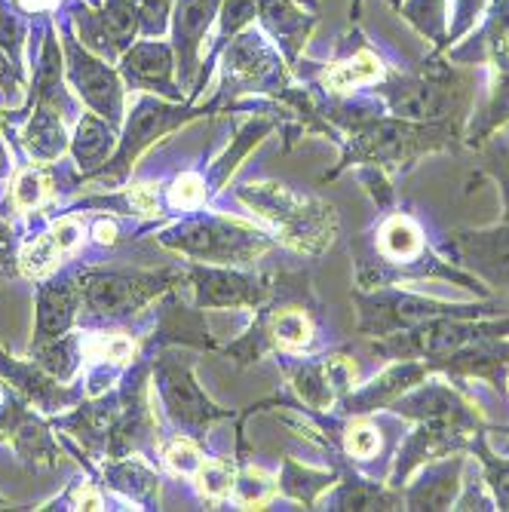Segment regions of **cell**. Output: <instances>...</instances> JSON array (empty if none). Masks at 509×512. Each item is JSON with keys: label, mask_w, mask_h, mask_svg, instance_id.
I'll list each match as a JSON object with an SVG mask.
<instances>
[{"label": "cell", "mask_w": 509, "mask_h": 512, "mask_svg": "<svg viewBox=\"0 0 509 512\" xmlns=\"http://www.w3.org/2000/svg\"><path fill=\"white\" fill-rule=\"evenodd\" d=\"M0 378H7L28 399V405L50 417L62 414L65 408H74L86 396L83 387H68L46 368H40L34 359H16L4 347H0Z\"/></svg>", "instance_id": "26"}, {"label": "cell", "mask_w": 509, "mask_h": 512, "mask_svg": "<svg viewBox=\"0 0 509 512\" xmlns=\"http://www.w3.org/2000/svg\"><path fill=\"white\" fill-rule=\"evenodd\" d=\"M181 273V286L191 289V304L200 310H255L276 283V273H249L243 267L203 261L181 264Z\"/></svg>", "instance_id": "14"}, {"label": "cell", "mask_w": 509, "mask_h": 512, "mask_svg": "<svg viewBox=\"0 0 509 512\" xmlns=\"http://www.w3.org/2000/svg\"><path fill=\"white\" fill-rule=\"evenodd\" d=\"M13 7L25 16H53L59 10V0H13Z\"/></svg>", "instance_id": "53"}, {"label": "cell", "mask_w": 509, "mask_h": 512, "mask_svg": "<svg viewBox=\"0 0 509 512\" xmlns=\"http://www.w3.org/2000/svg\"><path fill=\"white\" fill-rule=\"evenodd\" d=\"M322 111L341 129V163L322 175V181H335L347 169L372 172L381 178H396L408 172L427 154H445L464 145V126L457 123H421L393 117L378 99H350L329 96L322 99Z\"/></svg>", "instance_id": "1"}, {"label": "cell", "mask_w": 509, "mask_h": 512, "mask_svg": "<svg viewBox=\"0 0 509 512\" xmlns=\"http://www.w3.org/2000/svg\"><path fill=\"white\" fill-rule=\"evenodd\" d=\"M0 506H7V497H0Z\"/></svg>", "instance_id": "57"}, {"label": "cell", "mask_w": 509, "mask_h": 512, "mask_svg": "<svg viewBox=\"0 0 509 512\" xmlns=\"http://www.w3.org/2000/svg\"><path fill=\"white\" fill-rule=\"evenodd\" d=\"M163 200H166V209H172V212H200L212 200L206 175H200V172H178L166 184Z\"/></svg>", "instance_id": "43"}, {"label": "cell", "mask_w": 509, "mask_h": 512, "mask_svg": "<svg viewBox=\"0 0 509 512\" xmlns=\"http://www.w3.org/2000/svg\"><path fill=\"white\" fill-rule=\"evenodd\" d=\"M430 375H436L430 359H393L390 368H384L375 381L362 387H353V393L338 405V414L353 417V414H378L387 411L399 396L424 384Z\"/></svg>", "instance_id": "25"}, {"label": "cell", "mask_w": 509, "mask_h": 512, "mask_svg": "<svg viewBox=\"0 0 509 512\" xmlns=\"http://www.w3.org/2000/svg\"><path fill=\"white\" fill-rule=\"evenodd\" d=\"M473 439H476V433L451 427V424H418L408 436H402V442L393 454V467L387 473V482L402 491V485L418 473L424 463L448 457L454 451H470Z\"/></svg>", "instance_id": "24"}, {"label": "cell", "mask_w": 509, "mask_h": 512, "mask_svg": "<svg viewBox=\"0 0 509 512\" xmlns=\"http://www.w3.org/2000/svg\"><path fill=\"white\" fill-rule=\"evenodd\" d=\"M479 160H482V175H488L500 191V203H503L500 221H509V138L491 135L479 148Z\"/></svg>", "instance_id": "44"}, {"label": "cell", "mask_w": 509, "mask_h": 512, "mask_svg": "<svg viewBox=\"0 0 509 512\" xmlns=\"http://www.w3.org/2000/svg\"><path fill=\"white\" fill-rule=\"evenodd\" d=\"M25 117V111H7V108H0V132H13L16 120Z\"/></svg>", "instance_id": "54"}, {"label": "cell", "mask_w": 509, "mask_h": 512, "mask_svg": "<svg viewBox=\"0 0 509 512\" xmlns=\"http://www.w3.org/2000/svg\"><path fill=\"white\" fill-rule=\"evenodd\" d=\"M62 503H68V509H105V497H102V485L99 479H86L68 488V494L62 497Z\"/></svg>", "instance_id": "50"}, {"label": "cell", "mask_w": 509, "mask_h": 512, "mask_svg": "<svg viewBox=\"0 0 509 512\" xmlns=\"http://www.w3.org/2000/svg\"><path fill=\"white\" fill-rule=\"evenodd\" d=\"M255 319L234 344L218 347L240 368L261 362L264 356H301L319 344L322 329V301L313 292V276L276 273L273 292L252 310Z\"/></svg>", "instance_id": "3"}, {"label": "cell", "mask_w": 509, "mask_h": 512, "mask_svg": "<svg viewBox=\"0 0 509 512\" xmlns=\"http://www.w3.org/2000/svg\"><path fill=\"white\" fill-rule=\"evenodd\" d=\"M283 359V371L289 375L292 390L298 393L301 405L310 411H322V414H335L338 405L353 393L356 387V362L344 353H322V356H295L298 362H289V356Z\"/></svg>", "instance_id": "16"}, {"label": "cell", "mask_w": 509, "mask_h": 512, "mask_svg": "<svg viewBox=\"0 0 509 512\" xmlns=\"http://www.w3.org/2000/svg\"><path fill=\"white\" fill-rule=\"evenodd\" d=\"M206 114H218V105L212 99L206 105H197V102H169L163 96H154V92H142L123 123L117 151L99 169L83 172L80 181H99L105 188H123L135 160L154 142H160L163 135L188 126L191 120L206 117Z\"/></svg>", "instance_id": "9"}, {"label": "cell", "mask_w": 509, "mask_h": 512, "mask_svg": "<svg viewBox=\"0 0 509 512\" xmlns=\"http://www.w3.org/2000/svg\"><path fill=\"white\" fill-rule=\"evenodd\" d=\"M488 338H509V316L503 319L442 316V319H430L418 325V329L396 332L390 338H372V350L390 362L393 359H439V356L457 353Z\"/></svg>", "instance_id": "12"}, {"label": "cell", "mask_w": 509, "mask_h": 512, "mask_svg": "<svg viewBox=\"0 0 509 512\" xmlns=\"http://www.w3.org/2000/svg\"><path fill=\"white\" fill-rule=\"evenodd\" d=\"M439 252L454 267L476 276L482 286L509 292V221L479 230H454L439 243Z\"/></svg>", "instance_id": "18"}, {"label": "cell", "mask_w": 509, "mask_h": 512, "mask_svg": "<svg viewBox=\"0 0 509 512\" xmlns=\"http://www.w3.org/2000/svg\"><path fill=\"white\" fill-rule=\"evenodd\" d=\"M234 479H237V460H227V457H206L197 467V473L191 476L197 494L209 503L230 497Z\"/></svg>", "instance_id": "42"}, {"label": "cell", "mask_w": 509, "mask_h": 512, "mask_svg": "<svg viewBox=\"0 0 509 512\" xmlns=\"http://www.w3.org/2000/svg\"><path fill=\"white\" fill-rule=\"evenodd\" d=\"M135 7H138V22H142L145 37H163L169 31L175 0H135Z\"/></svg>", "instance_id": "48"}, {"label": "cell", "mask_w": 509, "mask_h": 512, "mask_svg": "<svg viewBox=\"0 0 509 512\" xmlns=\"http://www.w3.org/2000/svg\"><path fill=\"white\" fill-rule=\"evenodd\" d=\"M154 390L169 421L197 442H206L215 424L237 421L234 408H221L206 396L194 378V359L184 356L181 347H163L154 356Z\"/></svg>", "instance_id": "10"}, {"label": "cell", "mask_w": 509, "mask_h": 512, "mask_svg": "<svg viewBox=\"0 0 509 512\" xmlns=\"http://www.w3.org/2000/svg\"><path fill=\"white\" fill-rule=\"evenodd\" d=\"M384 74H387V68L381 65V56L368 43H359L353 53L332 62L319 74V86L338 99V96H353V92L362 86H375Z\"/></svg>", "instance_id": "32"}, {"label": "cell", "mask_w": 509, "mask_h": 512, "mask_svg": "<svg viewBox=\"0 0 509 512\" xmlns=\"http://www.w3.org/2000/svg\"><path fill=\"white\" fill-rule=\"evenodd\" d=\"M470 454H476L479 467H482V479L491 491V500H494V509H503L509 512V454L506 451H494L491 448V436H488V427L482 433H476L473 445H470Z\"/></svg>", "instance_id": "40"}, {"label": "cell", "mask_w": 509, "mask_h": 512, "mask_svg": "<svg viewBox=\"0 0 509 512\" xmlns=\"http://www.w3.org/2000/svg\"><path fill=\"white\" fill-rule=\"evenodd\" d=\"M34 114L25 120L19 142L28 151V157L34 163H56L65 151H71V135H68V123L62 114L50 111V108H31Z\"/></svg>", "instance_id": "33"}, {"label": "cell", "mask_w": 509, "mask_h": 512, "mask_svg": "<svg viewBox=\"0 0 509 512\" xmlns=\"http://www.w3.org/2000/svg\"><path fill=\"white\" fill-rule=\"evenodd\" d=\"M117 142L120 135L117 129L102 120L99 114H83L77 123H74V135H71V157L77 163V169L83 172H92L99 169L114 151H117Z\"/></svg>", "instance_id": "34"}, {"label": "cell", "mask_w": 509, "mask_h": 512, "mask_svg": "<svg viewBox=\"0 0 509 512\" xmlns=\"http://www.w3.org/2000/svg\"><path fill=\"white\" fill-rule=\"evenodd\" d=\"M316 19L319 10L313 0H258V22L289 65H298Z\"/></svg>", "instance_id": "27"}, {"label": "cell", "mask_w": 509, "mask_h": 512, "mask_svg": "<svg viewBox=\"0 0 509 512\" xmlns=\"http://www.w3.org/2000/svg\"><path fill=\"white\" fill-rule=\"evenodd\" d=\"M289 62L276 50L273 40L255 25L243 28L221 46V86L212 96L218 111H227L240 96H273L289 83Z\"/></svg>", "instance_id": "11"}, {"label": "cell", "mask_w": 509, "mask_h": 512, "mask_svg": "<svg viewBox=\"0 0 509 512\" xmlns=\"http://www.w3.org/2000/svg\"><path fill=\"white\" fill-rule=\"evenodd\" d=\"M203 460H206L203 442H197V439H191V436H184V433L172 436V439L163 445V463L169 467V473H175V476L191 479Z\"/></svg>", "instance_id": "46"}, {"label": "cell", "mask_w": 509, "mask_h": 512, "mask_svg": "<svg viewBox=\"0 0 509 512\" xmlns=\"http://www.w3.org/2000/svg\"><path fill=\"white\" fill-rule=\"evenodd\" d=\"M341 479V467L332 470H313L304 467L295 457H283V473H280V494L304 503L307 509H316L319 497L332 491L335 482Z\"/></svg>", "instance_id": "38"}, {"label": "cell", "mask_w": 509, "mask_h": 512, "mask_svg": "<svg viewBox=\"0 0 509 512\" xmlns=\"http://www.w3.org/2000/svg\"><path fill=\"white\" fill-rule=\"evenodd\" d=\"M470 463V451H454L448 457L424 463V473L411 485H402L405 509H454L460 491H464V470Z\"/></svg>", "instance_id": "28"}, {"label": "cell", "mask_w": 509, "mask_h": 512, "mask_svg": "<svg viewBox=\"0 0 509 512\" xmlns=\"http://www.w3.org/2000/svg\"><path fill=\"white\" fill-rule=\"evenodd\" d=\"M10 445H13V451L19 454V460L25 463L28 470H34V467L53 470V467H59V460H62V445L53 436V424H46V417L40 411H31L25 417V424L16 430Z\"/></svg>", "instance_id": "36"}, {"label": "cell", "mask_w": 509, "mask_h": 512, "mask_svg": "<svg viewBox=\"0 0 509 512\" xmlns=\"http://www.w3.org/2000/svg\"><path fill=\"white\" fill-rule=\"evenodd\" d=\"M506 132H509V126H506Z\"/></svg>", "instance_id": "58"}, {"label": "cell", "mask_w": 509, "mask_h": 512, "mask_svg": "<svg viewBox=\"0 0 509 512\" xmlns=\"http://www.w3.org/2000/svg\"><path fill=\"white\" fill-rule=\"evenodd\" d=\"M83 243V224L74 218V212L56 218L50 230H43L34 240L19 246V273L31 283L53 276L68 255H74Z\"/></svg>", "instance_id": "29"}, {"label": "cell", "mask_w": 509, "mask_h": 512, "mask_svg": "<svg viewBox=\"0 0 509 512\" xmlns=\"http://www.w3.org/2000/svg\"><path fill=\"white\" fill-rule=\"evenodd\" d=\"M40 34V53H37V65H34V77L28 83V102H25V114L40 105V108H50L56 114L65 117V123H77L80 120V105L71 96L68 89V77H65V53H62V43L56 34L53 19L46 22L43 28H37Z\"/></svg>", "instance_id": "21"}, {"label": "cell", "mask_w": 509, "mask_h": 512, "mask_svg": "<svg viewBox=\"0 0 509 512\" xmlns=\"http://www.w3.org/2000/svg\"><path fill=\"white\" fill-rule=\"evenodd\" d=\"M28 414H31L28 399L7 378H0V442L10 445Z\"/></svg>", "instance_id": "47"}, {"label": "cell", "mask_w": 509, "mask_h": 512, "mask_svg": "<svg viewBox=\"0 0 509 512\" xmlns=\"http://www.w3.org/2000/svg\"><path fill=\"white\" fill-rule=\"evenodd\" d=\"M83 310V295H80V267L74 270H56L37 283V298H34V344L53 341L77 329Z\"/></svg>", "instance_id": "22"}, {"label": "cell", "mask_w": 509, "mask_h": 512, "mask_svg": "<svg viewBox=\"0 0 509 512\" xmlns=\"http://www.w3.org/2000/svg\"><path fill=\"white\" fill-rule=\"evenodd\" d=\"M476 74L454 68L451 62H439L430 56L414 71L387 68V74L375 83V99L393 117L421 120V123H457L467 129V117L473 111Z\"/></svg>", "instance_id": "5"}, {"label": "cell", "mask_w": 509, "mask_h": 512, "mask_svg": "<svg viewBox=\"0 0 509 512\" xmlns=\"http://www.w3.org/2000/svg\"><path fill=\"white\" fill-rule=\"evenodd\" d=\"M157 243L191 261L224 264V267H249L261 255L280 246L264 227H255L230 215L203 212V209L163 227L157 234Z\"/></svg>", "instance_id": "6"}, {"label": "cell", "mask_w": 509, "mask_h": 512, "mask_svg": "<svg viewBox=\"0 0 509 512\" xmlns=\"http://www.w3.org/2000/svg\"><path fill=\"white\" fill-rule=\"evenodd\" d=\"M19 246L16 227L0 218V279H13L19 273Z\"/></svg>", "instance_id": "49"}, {"label": "cell", "mask_w": 509, "mask_h": 512, "mask_svg": "<svg viewBox=\"0 0 509 512\" xmlns=\"http://www.w3.org/2000/svg\"><path fill=\"white\" fill-rule=\"evenodd\" d=\"M276 129V123L270 120V117H264V114H258L255 120H249L246 126H240L237 129V135L230 138V145L224 148V154L209 166V172H206V184H209V194L215 197V194H221V188L230 181V175H234V169L240 166V160L255 148V145H261L264 142V135H270Z\"/></svg>", "instance_id": "37"}, {"label": "cell", "mask_w": 509, "mask_h": 512, "mask_svg": "<svg viewBox=\"0 0 509 512\" xmlns=\"http://www.w3.org/2000/svg\"><path fill=\"white\" fill-rule=\"evenodd\" d=\"M390 414L402 417V421H414V424H451L460 430L479 433L485 430V414L482 408L460 393L451 378L445 375H430L424 384H418L414 390H408L405 396H399L390 408Z\"/></svg>", "instance_id": "17"}, {"label": "cell", "mask_w": 509, "mask_h": 512, "mask_svg": "<svg viewBox=\"0 0 509 512\" xmlns=\"http://www.w3.org/2000/svg\"><path fill=\"white\" fill-rule=\"evenodd\" d=\"M62 172H56V163H31L16 172L13 181V209L16 212H43L59 200Z\"/></svg>", "instance_id": "35"}, {"label": "cell", "mask_w": 509, "mask_h": 512, "mask_svg": "<svg viewBox=\"0 0 509 512\" xmlns=\"http://www.w3.org/2000/svg\"><path fill=\"white\" fill-rule=\"evenodd\" d=\"M96 479L102 488H111L120 497L138 503V509H160V473L151 457H108L102 460Z\"/></svg>", "instance_id": "30"}, {"label": "cell", "mask_w": 509, "mask_h": 512, "mask_svg": "<svg viewBox=\"0 0 509 512\" xmlns=\"http://www.w3.org/2000/svg\"><path fill=\"white\" fill-rule=\"evenodd\" d=\"M28 359H34L40 368L50 371L53 378L71 381L77 375L80 362H83V332L80 329H71L62 338L34 344V347H28Z\"/></svg>", "instance_id": "39"}, {"label": "cell", "mask_w": 509, "mask_h": 512, "mask_svg": "<svg viewBox=\"0 0 509 512\" xmlns=\"http://www.w3.org/2000/svg\"><path fill=\"white\" fill-rule=\"evenodd\" d=\"M117 65H120L117 71L129 89L154 92V96H163L169 102H188L184 99V89L178 86V77H175L172 43H166L160 37H145V40L132 43Z\"/></svg>", "instance_id": "23"}, {"label": "cell", "mask_w": 509, "mask_h": 512, "mask_svg": "<svg viewBox=\"0 0 509 512\" xmlns=\"http://www.w3.org/2000/svg\"><path fill=\"white\" fill-rule=\"evenodd\" d=\"M89 237L99 246H117L120 243V224L108 215H99L89 221Z\"/></svg>", "instance_id": "52"}, {"label": "cell", "mask_w": 509, "mask_h": 512, "mask_svg": "<svg viewBox=\"0 0 509 512\" xmlns=\"http://www.w3.org/2000/svg\"><path fill=\"white\" fill-rule=\"evenodd\" d=\"M10 169H13V157H10V151L4 145V138H0V178H7Z\"/></svg>", "instance_id": "55"}, {"label": "cell", "mask_w": 509, "mask_h": 512, "mask_svg": "<svg viewBox=\"0 0 509 512\" xmlns=\"http://www.w3.org/2000/svg\"><path fill=\"white\" fill-rule=\"evenodd\" d=\"M356 304V332L362 338H390L396 332L418 329V325L442 316L457 319H482L497 313V301H442L411 286H381V289H353Z\"/></svg>", "instance_id": "8"}, {"label": "cell", "mask_w": 509, "mask_h": 512, "mask_svg": "<svg viewBox=\"0 0 509 512\" xmlns=\"http://www.w3.org/2000/svg\"><path fill=\"white\" fill-rule=\"evenodd\" d=\"M181 283H184L181 267H160V270L80 267L83 310H80L77 329H96V325L126 322Z\"/></svg>", "instance_id": "7"}, {"label": "cell", "mask_w": 509, "mask_h": 512, "mask_svg": "<svg viewBox=\"0 0 509 512\" xmlns=\"http://www.w3.org/2000/svg\"><path fill=\"white\" fill-rule=\"evenodd\" d=\"M62 53H65V77L80 96V102L92 114L108 120L114 129H120L126 120V83L120 71L111 68L96 53H89L68 25H62Z\"/></svg>", "instance_id": "13"}, {"label": "cell", "mask_w": 509, "mask_h": 512, "mask_svg": "<svg viewBox=\"0 0 509 512\" xmlns=\"http://www.w3.org/2000/svg\"><path fill=\"white\" fill-rule=\"evenodd\" d=\"M234 200L261 221L276 243L307 258L326 255L341 230L338 209L329 200L292 191L280 181L237 184Z\"/></svg>", "instance_id": "4"}, {"label": "cell", "mask_w": 509, "mask_h": 512, "mask_svg": "<svg viewBox=\"0 0 509 512\" xmlns=\"http://www.w3.org/2000/svg\"><path fill=\"white\" fill-rule=\"evenodd\" d=\"M273 497H280V476H270L255 463H237V479L230 500L240 509H264Z\"/></svg>", "instance_id": "41"}, {"label": "cell", "mask_w": 509, "mask_h": 512, "mask_svg": "<svg viewBox=\"0 0 509 512\" xmlns=\"http://www.w3.org/2000/svg\"><path fill=\"white\" fill-rule=\"evenodd\" d=\"M326 509H405V500L390 482L368 479L359 467H341V479L326 491Z\"/></svg>", "instance_id": "31"}, {"label": "cell", "mask_w": 509, "mask_h": 512, "mask_svg": "<svg viewBox=\"0 0 509 512\" xmlns=\"http://www.w3.org/2000/svg\"><path fill=\"white\" fill-rule=\"evenodd\" d=\"M427 279H442L460 289H470L488 298V286L476 276L454 267L439 249L427 243L424 224L411 212H387L362 240L356 243V286L381 289V286H418Z\"/></svg>", "instance_id": "2"}, {"label": "cell", "mask_w": 509, "mask_h": 512, "mask_svg": "<svg viewBox=\"0 0 509 512\" xmlns=\"http://www.w3.org/2000/svg\"><path fill=\"white\" fill-rule=\"evenodd\" d=\"M68 13L77 40L105 62H120V56L142 34L135 0H105L102 7H92V0H86V4L83 0H68Z\"/></svg>", "instance_id": "15"}, {"label": "cell", "mask_w": 509, "mask_h": 512, "mask_svg": "<svg viewBox=\"0 0 509 512\" xmlns=\"http://www.w3.org/2000/svg\"><path fill=\"white\" fill-rule=\"evenodd\" d=\"M473 40H479L482 59L491 68L488 102L464 129V145L479 151L491 135H497L500 129L509 126V37L479 31V37H473Z\"/></svg>", "instance_id": "20"}, {"label": "cell", "mask_w": 509, "mask_h": 512, "mask_svg": "<svg viewBox=\"0 0 509 512\" xmlns=\"http://www.w3.org/2000/svg\"><path fill=\"white\" fill-rule=\"evenodd\" d=\"M0 89H4V96H7V99H19L22 92L28 89L25 68H19V65L4 53V46H0Z\"/></svg>", "instance_id": "51"}, {"label": "cell", "mask_w": 509, "mask_h": 512, "mask_svg": "<svg viewBox=\"0 0 509 512\" xmlns=\"http://www.w3.org/2000/svg\"><path fill=\"white\" fill-rule=\"evenodd\" d=\"M359 10H362V0H353V10H350V13H353V19L359 16Z\"/></svg>", "instance_id": "56"}, {"label": "cell", "mask_w": 509, "mask_h": 512, "mask_svg": "<svg viewBox=\"0 0 509 512\" xmlns=\"http://www.w3.org/2000/svg\"><path fill=\"white\" fill-rule=\"evenodd\" d=\"M25 37H28L25 13L13 7V0H0V46H4V53L19 68H25Z\"/></svg>", "instance_id": "45"}, {"label": "cell", "mask_w": 509, "mask_h": 512, "mask_svg": "<svg viewBox=\"0 0 509 512\" xmlns=\"http://www.w3.org/2000/svg\"><path fill=\"white\" fill-rule=\"evenodd\" d=\"M221 13V0H175L169 31L175 50V74L184 92H194L200 71H203V40Z\"/></svg>", "instance_id": "19"}]
</instances>
